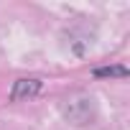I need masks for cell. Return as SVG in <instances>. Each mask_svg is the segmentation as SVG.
Here are the masks:
<instances>
[{
  "instance_id": "obj_1",
  "label": "cell",
  "mask_w": 130,
  "mask_h": 130,
  "mask_svg": "<svg viewBox=\"0 0 130 130\" xmlns=\"http://www.w3.org/2000/svg\"><path fill=\"white\" fill-rule=\"evenodd\" d=\"M69 105L64 107V115H67L74 125H84L89 117H92V100H82V102H74V100H67Z\"/></svg>"
},
{
  "instance_id": "obj_2",
  "label": "cell",
  "mask_w": 130,
  "mask_h": 130,
  "mask_svg": "<svg viewBox=\"0 0 130 130\" xmlns=\"http://www.w3.org/2000/svg\"><path fill=\"white\" fill-rule=\"evenodd\" d=\"M41 79H15L13 82V89H10V100L13 102H21V100H31L41 92Z\"/></svg>"
},
{
  "instance_id": "obj_3",
  "label": "cell",
  "mask_w": 130,
  "mask_h": 130,
  "mask_svg": "<svg viewBox=\"0 0 130 130\" xmlns=\"http://www.w3.org/2000/svg\"><path fill=\"white\" fill-rule=\"evenodd\" d=\"M94 77H127V69L125 67H102V69H94Z\"/></svg>"
}]
</instances>
